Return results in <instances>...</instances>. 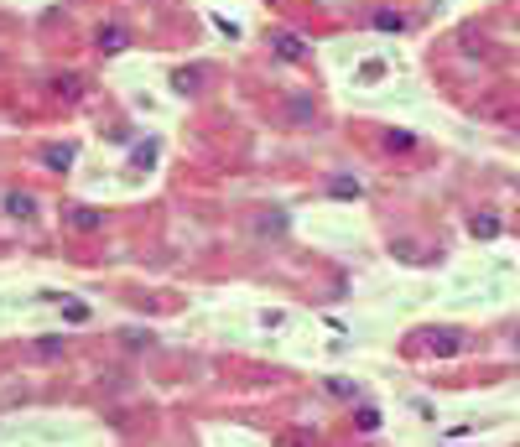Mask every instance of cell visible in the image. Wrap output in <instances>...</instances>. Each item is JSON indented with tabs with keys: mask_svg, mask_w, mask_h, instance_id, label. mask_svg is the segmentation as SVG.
<instances>
[{
	"mask_svg": "<svg viewBox=\"0 0 520 447\" xmlns=\"http://www.w3.org/2000/svg\"><path fill=\"white\" fill-rule=\"evenodd\" d=\"M271 52H281L286 63H307V58H312L307 42H302V36H292V32H271Z\"/></svg>",
	"mask_w": 520,
	"mask_h": 447,
	"instance_id": "obj_1",
	"label": "cell"
},
{
	"mask_svg": "<svg viewBox=\"0 0 520 447\" xmlns=\"http://www.w3.org/2000/svg\"><path fill=\"white\" fill-rule=\"evenodd\" d=\"M422 343H432V349H426V353H458V349H463V333L442 328V333H426Z\"/></svg>",
	"mask_w": 520,
	"mask_h": 447,
	"instance_id": "obj_2",
	"label": "cell"
},
{
	"mask_svg": "<svg viewBox=\"0 0 520 447\" xmlns=\"http://www.w3.org/2000/svg\"><path fill=\"white\" fill-rule=\"evenodd\" d=\"M6 208H11L16 219H32V213H36V203L26 198V193H11V198H6Z\"/></svg>",
	"mask_w": 520,
	"mask_h": 447,
	"instance_id": "obj_3",
	"label": "cell"
},
{
	"mask_svg": "<svg viewBox=\"0 0 520 447\" xmlns=\"http://www.w3.org/2000/svg\"><path fill=\"white\" fill-rule=\"evenodd\" d=\"M99 42H105V52H120V47H125V26H109Z\"/></svg>",
	"mask_w": 520,
	"mask_h": 447,
	"instance_id": "obj_4",
	"label": "cell"
},
{
	"mask_svg": "<svg viewBox=\"0 0 520 447\" xmlns=\"http://www.w3.org/2000/svg\"><path fill=\"white\" fill-rule=\"evenodd\" d=\"M172 83H177L182 94H193V89H198V83H203V73H188V68H182V73H177V78H172Z\"/></svg>",
	"mask_w": 520,
	"mask_h": 447,
	"instance_id": "obj_5",
	"label": "cell"
},
{
	"mask_svg": "<svg viewBox=\"0 0 520 447\" xmlns=\"http://www.w3.org/2000/svg\"><path fill=\"white\" fill-rule=\"evenodd\" d=\"M375 26H380V32H401V16H390V11H380V16H375Z\"/></svg>",
	"mask_w": 520,
	"mask_h": 447,
	"instance_id": "obj_6",
	"label": "cell"
},
{
	"mask_svg": "<svg viewBox=\"0 0 520 447\" xmlns=\"http://www.w3.org/2000/svg\"><path fill=\"white\" fill-rule=\"evenodd\" d=\"M73 224H78V229H94L99 213H94V208H78V213H73Z\"/></svg>",
	"mask_w": 520,
	"mask_h": 447,
	"instance_id": "obj_7",
	"label": "cell"
}]
</instances>
